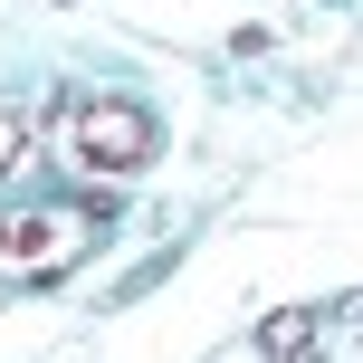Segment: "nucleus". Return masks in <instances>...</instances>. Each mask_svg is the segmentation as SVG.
Wrapping results in <instances>:
<instances>
[{
    "label": "nucleus",
    "mask_w": 363,
    "mask_h": 363,
    "mask_svg": "<svg viewBox=\"0 0 363 363\" xmlns=\"http://www.w3.org/2000/svg\"><path fill=\"white\" fill-rule=\"evenodd\" d=\"M96 220L67 201H38V211H0V277H57L67 258H86Z\"/></svg>",
    "instance_id": "1"
},
{
    "label": "nucleus",
    "mask_w": 363,
    "mask_h": 363,
    "mask_svg": "<svg viewBox=\"0 0 363 363\" xmlns=\"http://www.w3.org/2000/svg\"><path fill=\"white\" fill-rule=\"evenodd\" d=\"M57 125H67V144H77L86 172H134L153 153V115L125 106V96H96V106H67L57 96Z\"/></svg>",
    "instance_id": "2"
},
{
    "label": "nucleus",
    "mask_w": 363,
    "mask_h": 363,
    "mask_svg": "<svg viewBox=\"0 0 363 363\" xmlns=\"http://www.w3.org/2000/svg\"><path fill=\"white\" fill-rule=\"evenodd\" d=\"M258 345H268L277 363H306V354H315V315H306V306H287V315H268V325H258Z\"/></svg>",
    "instance_id": "3"
},
{
    "label": "nucleus",
    "mask_w": 363,
    "mask_h": 363,
    "mask_svg": "<svg viewBox=\"0 0 363 363\" xmlns=\"http://www.w3.org/2000/svg\"><path fill=\"white\" fill-rule=\"evenodd\" d=\"M19 163V106H0V172Z\"/></svg>",
    "instance_id": "4"
}]
</instances>
